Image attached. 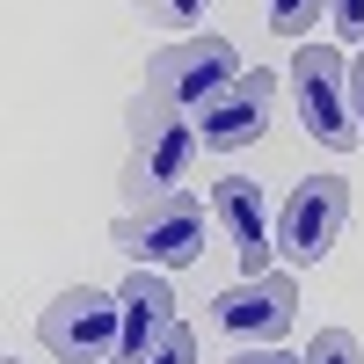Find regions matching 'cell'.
Masks as SVG:
<instances>
[{
    "label": "cell",
    "mask_w": 364,
    "mask_h": 364,
    "mask_svg": "<svg viewBox=\"0 0 364 364\" xmlns=\"http://www.w3.org/2000/svg\"><path fill=\"white\" fill-rule=\"evenodd\" d=\"M240 73H248V66H240V51H233L226 37H182V44H168L161 58H146L139 102H146V109H168V117H190V109H211Z\"/></svg>",
    "instance_id": "cell-1"
},
{
    "label": "cell",
    "mask_w": 364,
    "mask_h": 364,
    "mask_svg": "<svg viewBox=\"0 0 364 364\" xmlns=\"http://www.w3.org/2000/svg\"><path fill=\"white\" fill-rule=\"evenodd\" d=\"M197 146H204V139L190 132V117H168V109L132 102V161H124V197H132V211L175 197L182 182H190V168H197Z\"/></svg>",
    "instance_id": "cell-2"
},
{
    "label": "cell",
    "mask_w": 364,
    "mask_h": 364,
    "mask_svg": "<svg viewBox=\"0 0 364 364\" xmlns=\"http://www.w3.org/2000/svg\"><path fill=\"white\" fill-rule=\"evenodd\" d=\"M284 80H291V109H299V124H306V139H321L328 154H350V146L364 139L357 109H350V66H343V51L299 44Z\"/></svg>",
    "instance_id": "cell-3"
},
{
    "label": "cell",
    "mask_w": 364,
    "mask_h": 364,
    "mask_svg": "<svg viewBox=\"0 0 364 364\" xmlns=\"http://www.w3.org/2000/svg\"><path fill=\"white\" fill-rule=\"evenodd\" d=\"M117 255H132V269H190L204 255V204L190 190H175L161 204H139V211H117Z\"/></svg>",
    "instance_id": "cell-4"
},
{
    "label": "cell",
    "mask_w": 364,
    "mask_h": 364,
    "mask_svg": "<svg viewBox=\"0 0 364 364\" xmlns=\"http://www.w3.org/2000/svg\"><path fill=\"white\" fill-rule=\"evenodd\" d=\"M117 336H124V299L117 291H95V284H73L58 291L44 321H37V343L58 357V364H109Z\"/></svg>",
    "instance_id": "cell-5"
},
{
    "label": "cell",
    "mask_w": 364,
    "mask_h": 364,
    "mask_svg": "<svg viewBox=\"0 0 364 364\" xmlns=\"http://www.w3.org/2000/svg\"><path fill=\"white\" fill-rule=\"evenodd\" d=\"M299 321V277L291 269H269V277H240L211 299V328L240 350H269L284 343V328Z\"/></svg>",
    "instance_id": "cell-6"
},
{
    "label": "cell",
    "mask_w": 364,
    "mask_h": 364,
    "mask_svg": "<svg viewBox=\"0 0 364 364\" xmlns=\"http://www.w3.org/2000/svg\"><path fill=\"white\" fill-rule=\"evenodd\" d=\"M343 219H350V182L343 175H306L284 197V211H277V255L291 269H314L328 248H336Z\"/></svg>",
    "instance_id": "cell-7"
},
{
    "label": "cell",
    "mask_w": 364,
    "mask_h": 364,
    "mask_svg": "<svg viewBox=\"0 0 364 364\" xmlns=\"http://www.w3.org/2000/svg\"><path fill=\"white\" fill-rule=\"evenodd\" d=\"M269 109H277V73L255 66V73H240L226 95L204 109V132L197 139L211 146V154H240V146H255L269 132Z\"/></svg>",
    "instance_id": "cell-8"
},
{
    "label": "cell",
    "mask_w": 364,
    "mask_h": 364,
    "mask_svg": "<svg viewBox=\"0 0 364 364\" xmlns=\"http://www.w3.org/2000/svg\"><path fill=\"white\" fill-rule=\"evenodd\" d=\"M211 219L233 233V248H240V277H269L277 226H269V211H262V182H248V175H219V182H211Z\"/></svg>",
    "instance_id": "cell-9"
},
{
    "label": "cell",
    "mask_w": 364,
    "mask_h": 364,
    "mask_svg": "<svg viewBox=\"0 0 364 364\" xmlns=\"http://www.w3.org/2000/svg\"><path fill=\"white\" fill-rule=\"evenodd\" d=\"M117 299H124V336H117L109 364H146V357L175 336V291H168L161 269H132Z\"/></svg>",
    "instance_id": "cell-10"
},
{
    "label": "cell",
    "mask_w": 364,
    "mask_h": 364,
    "mask_svg": "<svg viewBox=\"0 0 364 364\" xmlns=\"http://www.w3.org/2000/svg\"><path fill=\"white\" fill-rule=\"evenodd\" d=\"M321 8H328V0H269V29H277V37H299V44H306V29L321 22Z\"/></svg>",
    "instance_id": "cell-11"
},
{
    "label": "cell",
    "mask_w": 364,
    "mask_h": 364,
    "mask_svg": "<svg viewBox=\"0 0 364 364\" xmlns=\"http://www.w3.org/2000/svg\"><path fill=\"white\" fill-rule=\"evenodd\" d=\"M306 364H364V350H357L350 328H321V336L306 343Z\"/></svg>",
    "instance_id": "cell-12"
},
{
    "label": "cell",
    "mask_w": 364,
    "mask_h": 364,
    "mask_svg": "<svg viewBox=\"0 0 364 364\" xmlns=\"http://www.w3.org/2000/svg\"><path fill=\"white\" fill-rule=\"evenodd\" d=\"M132 8H139L146 22H168V29H197L211 0H132Z\"/></svg>",
    "instance_id": "cell-13"
},
{
    "label": "cell",
    "mask_w": 364,
    "mask_h": 364,
    "mask_svg": "<svg viewBox=\"0 0 364 364\" xmlns=\"http://www.w3.org/2000/svg\"><path fill=\"white\" fill-rule=\"evenodd\" d=\"M146 364H197V328H182V321H175V336H168L154 357H146Z\"/></svg>",
    "instance_id": "cell-14"
},
{
    "label": "cell",
    "mask_w": 364,
    "mask_h": 364,
    "mask_svg": "<svg viewBox=\"0 0 364 364\" xmlns=\"http://www.w3.org/2000/svg\"><path fill=\"white\" fill-rule=\"evenodd\" d=\"M328 15H336L343 44H364V0H328Z\"/></svg>",
    "instance_id": "cell-15"
},
{
    "label": "cell",
    "mask_w": 364,
    "mask_h": 364,
    "mask_svg": "<svg viewBox=\"0 0 364 364\" xmlns=\"http://www.w3.org/2000/svg\"><path fill=\"white\" fill-rule=\"evenodd\" d=\"M233 364H306V357H284V350H277V343H269V350H240V357H233Z\"/></svg>",
    "instance_id": "cell-16"
},
{
    "label": "cell",
    "mask_w": 364,
    "mask_h": 364,
    "mask_svg": "<svg viewBox=\"0 0 364 364\" xmlns=\"http://www.w3.org/2000/svg\"><path fill=\"white\" fill-rule=\"evenodd\" d=\"M350 109H357V132H364V58L350 66Z\"/></svg>",
    "instance_id": "cell-17"
},
{
    "label": "cell",
    "mask_w": 364,
    "mask_h": 364,
    "mask_svg": "<svg viewBox=\"0 0 364 364\" xmlns=\"http://www.w3.org/2000/svg\"><path fill=\"white\" fill-rule=\"evenodd\" d=\"M0 364H22V357H0Z\"/></svg>",
    "instance_id": "cell-18"
}]
</instances>
